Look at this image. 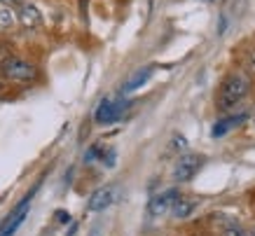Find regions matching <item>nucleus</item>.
Here are the masks:
<instances>
[{
    "label": "nucleus",
    "mask_w": 255,
    "mask_h": 236,
    "mask_svg": "<svg viewBox=\"0 0 255 236\" xmlns=\"http://www.w3.org/2000/svg\"><path fill=\"white\" fill-rule=\"evenodd\" d=\"M251 92V77L244 75V73H227L225 80L220 82V89H218V110H234L241 101L248 96Z\"/></svg>",
    "instance_id": "obj_1"
},
{
    "label": "nucleus",
    "mask_w": 255,
    "mask_h": 236,
    "mask_svg": "<svg viewBox=\"0 0 255 236\" xmlns=\"http://www.w3.org/2000/svg\"><path fill=\"white\" fill-rule=\"evenodd\" d=\"M40 77V70L35 63L21 56H9L7 61L0 63V80L12 84H31Z\"/></svg>",
    "instance_id": "obj_2"
},
{
    "label": "nucleus",
    "mask_w": 255,
    "mask_h": 236,
    "mask_svg": "<svg viewBox=\"0 0 255 236\" xmlns=\"http://www.w3.org/2000/svg\"><path fill=\"white\" fill-rule=\"evenodd\" d=\"M204 166V157L201 154H192V152H185L180 154L171 168V178L176 183H190L194 175L199 173V168Z\"/></svg>",
    "instance_id": "obj_3"
},
{
    "label": "nucleus",
    "mask_w": 255,
    "mask_h": 236,
    "mask_svg": "<svg viewBox=\"0 0 255 236\" xmlns=\"http://www.w3.org/2000/svg\"><path fill=\"white\" fill-rule=\"evenodd\" d=\"M127 108H129V103L124 99H103L94 113V119H96V124H113L122 117Z\"/></svg>",
    "instance_id": "obj_4"
},
{
    "label": "nucleus",
    "mask_w": 255,
    "mask_h": 236,
    "mask_svg": "<svg viewBox=\"0 0 255 236\" xmlns=\"http://www.w3.org/2000/svg\"><path fill=\"white\" fill-rule=\"evenodd\" d=\"M31 197H33V192L23 199L21 204L16 206L5 220L0 222V236H14L16 234V229L21 227V222L26 220V215H28V211H31Z\"/></svg>",
    "instance_id": "obj_5"
},
{
    "label": "nucleus",
    "mask_w": 255,
    "mask_h": 236,
    "mask_svg": "<svg viewBox=\"0 0 255 236\" xmlns=\"http://www.w3.org/2000/svg\"><path fill=\"white\" fill-rule=\"evenodd\" d=\"M14 14H16V23L19 26H23V28H40L42 26V12H40V7L35 5V2H23L19 9H14Z\"/></svg>",
    "instance_id": "obj_6"
},
{
    "label": "nucleus",
    "mask_w": 255,
    "mask_h": 236,
    "mask_svg": "<svg viewBox=\"0 0 255 236\" xmlns=\"http://www.w3.org/2000/svg\"><path fill=\"white\" fill-rule=\"evenodd\" d=\"M178 187H171V190L162 192V194H157V197L150 199V204H147V213L152 215V218H159V215L169 213L171 206H173V201L178 199Z\"/></svg>",
    "instance_id": "obj_7"
},
{
    "label": "nucleus",
    "mask_w": 255,
    "mask_h": 236,
    "mask_svg": "<svg viewBox=\"0 0 255 236\" xmlns=\"http://www.w3.org/2000/svg\"><path fill=\"white\" fill-rule=\"evenodd\" d=\"M115 201V187H99V190L94 192L89 201H87V208L92 211V213H101V211H106L108 206H113Z\"/></svg>",
    "instance_id": "obj_8"
},
{
    "label": "nucleus",
    "mask_w": 255,
    "mask_h": 236,
    "mask_svg": "<svg viewBox=\"0 0 255 236\" xmlns=\"http://www.w3.org/2000/svg\"><path fill=\"white\" fill-rule=\"evenodd\" d=\"M197 208H199V201L194 197L178 194V199L173 201V206H171V215H173L176 220H187L190 215L197 213Z\"/></svg>",
    "instance_id": "obj_9"
},
{
    "label": "nucleus",
    "mask_w": 255,
    "mask_h": 236,
    "mask_svg": "<svg viewBox=\"0 0 255 236\" xmlns=\"http://www.w3.org/2000/svg\"><path fill=\"white\" fill-rule=\"evenodd\" d=\"M244 119H246V115H237V117H234V115H227V117H223L220 122L213 124V131H211V136H213V138L225 136V133H227L230 129L239 126V124L244 122Z\"/></svg>",
    "instance_id": "obj_10"
},
{
    "label": "nucleus",
    "mask_w": 255,
    "mask_h": 236,
    "mask_svg": "<svg viewBox=\"0 0 255 236\" xmlns=\"http://www.w3.org/2000/svg\"><path fill=\"white\" fill-rule=\"evenodd\" d=\"M150 73H152V68H143V70H138L133 77H129L127 84L122 87V94H131V92H136L138 87H143V84L150 80Z\"/></svg>",
    "instance_id": "obj_11"
},
{
    "label": "nucleus",
    "mask_w": 255,
    "mask_h": 236,
    "mask_svg": "<svg viewBox=\"0 0 255 236\" xmlns=\"http://www.w3.org/2000/svg\"><path fill=\"white\" fill-rule=\"evenodd\" d=\"M14 26H16L14 9L2 7V5H0V35H2V33H9L12 28H14Z\"/></svg>",
    "instance_id": "obj_12"
},
{
    "label": "nucleus",
    "mask_w": 255,
    "mask_h": 236,
    "mask_svg": "<svg viewBox=\"0 0 255 236\" xmlns=\"http://www.w3.org/2000/svg\"><path fill=\"white\" fill-rule=\"evenodd\" d=\"M169 150L171 152H183V150H187V138L183 136V133H176V136L171 138Z\"/></svg>",
    "instance_id": "obj_13"
},
{
    "label": "nucleus",
    "mask_w": 255,
    "mask_h": 236,
    "mask_svg": "<svg viewBox=\"0 0 255 236\" xmlns=\"http://www.w3.org/2000/svg\"><path fill=\"white\" fill-rule=\"evenodd\" d=\"M225 236H255V232H251L248 227H241V225H230L225 229Z\"/></svg>",
    "instance_id": "obj_14"
},
{
    "label": "nucleus",
    "mask_w": 255,
    "mask_h": 236,
    "mask_svg": "<svg viewBox=\"0 0 255 236\" xmlns=\"http://www.w3.org/2000/svg\"><path fill=\"white\" fill-rule=\"evenodd\" d=\"M26 2V0H0V5L2 7H9V9H19Z\"/></svg>",
    "instance_id": "obj_15"
},
{
    "label": "nucleus",
    "mask_w": 255,
    "mask_h": 236,
    "mask_svg": "<svg viewBox=\"0 0 255 236\" xmlns=\"http://www.w3.org/2000/svg\"><path fill=\"white\" fill-rule=\"evenodd\" d=\"M56 218H59V220H63V222H68V220H70L68 213H63V211H59V213H56Z\"/></svg>",
    "instance_id": "obj_16"
},
{
    "label": "nucleus",
    "mask_w": 255,
    "mask_h": 236,
    "mask_svg": "<svg viewBox=\"0 0 255 236\" xmlns=\"http://www.w3.org/2000/svg\"><path fill=\"white\" fill-rule=\"evenodd\" d=\"M251 68H253V73H255V49H253V54H251Z\"/></svg>",
    "instance_id": "obj_17"
},
{
    "label": "nucleus",
    "mask_w": 255,
    "mask_h": 236,
    "mask_svg": "<svg viewBox=\"0 0 255 236\" xmlns=\"http://www.w3.org/2000/svg\"><path fill=\"white\" fill-rule=\"evenodd\" d=\"M2 89H5V82H2V80H0V92H2Z\"/></svg>",
    "instance_id": "obj_18"
},
{
    "label": "nucleus",
    "mask_w": 255,
    "mask_h": 236,
    "mask_svg": "<svg viewBox=\"0 0 255 236\" xmlns=\"http://www.w3.org/2000/svg\"><path fill=\"white\" fill-rule=\"evenodd\" d=\"M253 124H255V115H253Z\"/></svg>",
    "instance_id": "obj_19"
},
{
    "label": "nucleus",
    "mask_w": 255,
    "mask_h": 236,
    "mask_svg": "<svg viewBox=\"0 0 255 236\" xmlns=\"http://www.w3.org/2000/svg\"><path fill=\"white\" fill-rule=\"evenodd\" d=\"M206 2H211V0H206Z\"/></svg>",
    "instance_id": "obj_20"
}]
</instances>
